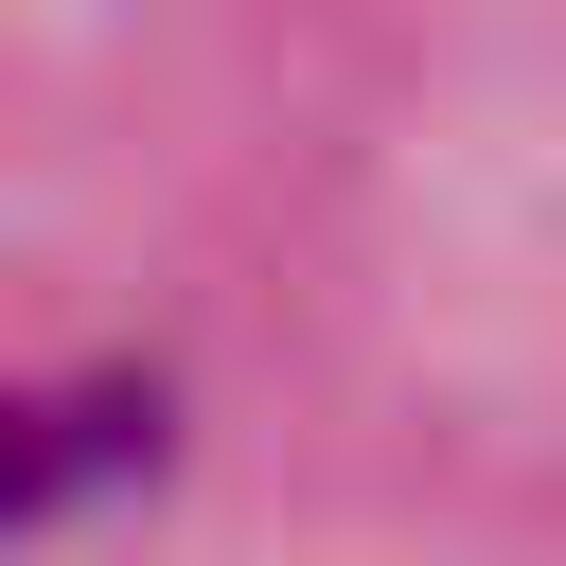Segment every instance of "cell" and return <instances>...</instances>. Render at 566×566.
<instances>
[{
  "label": "cell",
  "mask_w": 566,
  "mask_h": 566,
  "mask_svg": "<svg viewBox=\"0 0 566 566\" xmlns=\"http://www.w3.org/2000/svg\"><path fill=\"white\" fill-rule=\"evenodd\" d=\"M142 442H124V407H53V389H18L0 407V531H35V513H71V495H106Z\"/></svg>",
  "instance_id": "6da1fadb"
}]
</instances>
